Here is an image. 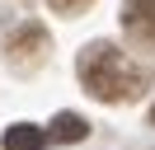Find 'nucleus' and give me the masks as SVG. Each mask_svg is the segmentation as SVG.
<instances>
[{
	"instance_id": "nucleus-1",
	"label": "nucleus",
	"mask_w": 155,
	"mask_h": 150,
	"mask_svg": "<svg viewBox=\"0 0 155 150\" xmlns=\"http://www.w3.org/2000/svg\"><path fill=\"white\" fill-rule=\"evenodd\" d=\"M80 84L104 103H122V99H136L150 84V75L127 52H117L113 42H89L80 52Z\"/></svg>"
},
{
	"instance_id": "nucleus-2",
	"label": "nucleus",
	"mask_w": 155,
	"mask_h": 150,
	"mask_svg": "<svg viewBox=\"0 0 155 150\" xmlns=\"http://www.w3.org/2000/svg\"><path fill=\"white\" fill-rule=\"evenodd\" d=\"M5 52H10L14 66H33L42 52H47V33H42V24H24V28H14V33L5 38Z\"/></svg>"
},
{
	"instance_id": "nucleus-3",
	"label": "nucleus",
	"mask_w": 155,
	"mask_h": 150,
	"mask_svg": "<svg viewBox=\"0 0 155 150\" xmlns=\"http://www.w3.org/2000/svg\"><path fill=\"white\" fill-rule=\"evenodd\" d=\"M122 28H127L132 42H141V47H150V52H155V0H127Z\"/></svg>"
},
{
	"instance_id": "nucleus-4",
	"label": "nucleus",
	"mask_w": 155,
	"mask_h": 150,
	"mask_svg": "<svg viewBox=\"0 0 155 150\" xmlns=\"http://www.w3.org/2000/svg\"><path fill=\"white\" fill-rule=\"evenodd\" d=\"M42 141H47V131L28 127V122H19V127L5 131V150H42Z\"/></svg>"
},
{
	"instance_id": "nucleus-5",
	"label": "nucleus",
	"mask_w": 155,
	"mask_h": 150,
	"mask_svg": "<svg viewBox=\"0 0 155 150\" xmlns=\"http://www.w3.org/2000/svg\"><path fill=\"white\" fill-rule=\"evenodd\" d=\"M85 131H89V122L75 117V112H61V117L52 122V136H57V141H80Z\"/></svg>"
},
{
	"instance_id": "nucleus-6",
	"label": "nucleus",
	"mask_w": 155,
	"mask_h": 150,
	"mask_svg": "<svg viewBox=\"0 0 155 150\" xmlns=\"http://www.w3.org/2000/svg\"><path fill=\"white\" fill-rule=\"evenodd\" d=\"M52 9H57V14H75V9H85L89 0H47Z\"/></svg>"
},
{
	"instance_id": "nucleus-7",
	"label": "nucleus",
	"mask_w": 155,
	"mask_h": 150,
	"mask_svg": "<svg viewBox=\"0 0 155 150\" xmlns=\"http://www.w3.org/2000/svg\"><path fill=\"white\" fill-rule=\"evenodd\" d=\"M150 122H155V108H150Z\"/></svg>"
}]
</instances>
